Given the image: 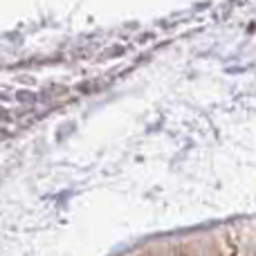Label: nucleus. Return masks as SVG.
<instances>
[]
</instances>
